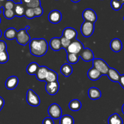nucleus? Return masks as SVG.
I'll return each instance as SVG.
<instances>
[{"label": "nucleus", "instance_id": "45", "mask_svg": "<svg viewBox=\"0 0 124 124\" xmlns=\"http://www.w3.org/2000/svg\"><path fill=\"white\" fill-rule=\"evenodd\" d=\"M120 1H121V3H122V4H124V0H120Z\"/></svg>", "mask_w": 124, "mask_h": 124}, {"label": "nucleus", "instance_id": "23", "mask_svg": "<svg viewBox=\"0 0 124 124\" xmlns=\"http://www.w3.org/2000/svg\"><path fill=\"white\" fill-rule=\"evenodd\" d=\"M18 31L14 27H10L6 30L4 32V37L7 40H12L16 39V35Z\"/></svg>", "mask_w": 124, "mask_h": 124}, {"label": "nucleus", "instance_id": "31", "mask_svg": "<svg viewBox=\"0 0 124 124\" xmlns=\"http://www.w3.org/2000/svg\"><path fill=\"white\" fill-rule=\"evenodd\" d=\"M9 55L8 51H5L0 52V63L4 64L9 61Z\"/></svg>", "mask_w": 124, "mask_h": 124}, {"label": "nucleus", "instance_id": "39", "mask_svg": "<svg viewBox=\"0 0 124 124\" xmlns=\"http://www.w3.org/2000/svg\"><path fill=\"white\" fill-rule=\"evenodd\" d=\"M119 83V84H120V85L122 86V88L123 89H124V74L120 75Z\"/></svg>", "mask_w": 124, "mask_h": 124}, {"label": "nucleus", "instance_id": "26", "mask_svg": "<svg viewBox=\"0 0 124 124\" xmlns=\"http://www.w3.org/2000/svg\"><path fill=\"white\" fill-rule=\"evenodd\" d=\"M69 108L72 111H78L82 108V103L78 99H73L69 103Z\"/></svg>", "mask_w": 124, "mask_h": 124}, {"label": "nucleus", "instance_id": "22", "mask_svg": "<svg viewBox=\"0 0 124 124\" xmlns=\"http://www.w3.org/2000/svg\"><path fill=\"white\" fill-rule=\"evenodd\" d=\"M40 66V65L36 62H32L27 66L26 68V72L29 75H35Z\"/></svg>", "mask_w": 124, "mask_h": 124}, {"label": "nucleus", "instance_id": "37", "mask_svg": "<svg viewBox=\"0 0 124 124\" xmlns=\"http://www.w3.org/2000/svg\"><path fill=\"white\" fill-rule=\"evenodd\" d=\"M7 51L6 43L3 40H0V52Z\"/></svg>", "mask_w": 124, "mask_h": 124}, {"label": "nucleus", "instance_id": "27", "mask_svg": "<svg viewBox=\"0 0 124 124\" xmlns=\"http://www.w3.org/2000/svg\"><path fill=\"white\" fill-rule=\"evenodd\" d=\"M67 54V61L70 64H76L78 62L80 59L79 54H76L73 53H66Z\"/></svg>", "mask_w": 124, "mask_h": 124}, {"label": "nucleus", "instance_id": "7", "mask_svg": "<svg viewBox=\"0 0 124 124\" xmlns=\"http://www.w3.org/2000/svg\"><path fill=\"white\" fill-rule=\"evenodd\" d=\"M47 112L49 115L50 116V117L52 119H60L62 116V109L59 105L57 103H54L51 104L49 107Z\"/></svg>", "mask_w": 124, "mask_h": 124}, {"label": "nucleus", "instance_id": "9", "mask_svg": "<svg viewBox=\"0 0 124 124\" xmlns=\"http://www.w3.org/2000/svg\"><path fill=\"white\" fill-rule=\"evenodd\" d=\"M60 88V85L58 81L52 82H46L45 89L47 94L51 96L56 94L58 92Z\"/></svg>", "mask_w": 124, "mask_h": 124}, {"label": "nucleus", "instance_id": "18", "mask_svg": "<svg viewBox=\"0 0 124 124\" xmlns=\"http://www.w3.org/2000/svg\"><path fill=\"white\" fill-rule=\"evenodd\" d=\"M88 77L91 80L93 81H96L97 80L99 79L101 77H102V74L98 71L96 70L95 68L93 67L89 69L88 71Z\"/></svg>", "mask_w": 124, "mask_h": 124}, {"label": "nucleus", "instance_id": "21", "mask_svg": "<svg viewBox=\"0 0 124 124\" xmlns=\"http://www.w3.org/2000/svg\"><path fill=\"white\" fill-rule=\"evenodd\" d=\"M14 10V12H15V16H18V17H21L23 16H24L26 9H25L23 5V3H16Z\"/></svg>", "mask_w": 124, "mask_h": 124}, {"label": "nucleus", "instance_id": "29", "mask_svg": "<svg viewBox=\"0 0 124 124\" xmlns=\"http://www.w3.org/2000/svg\"><path fill=\"white\" fill-rule=\"evenodd\" d=\"M110 4L112 9L113 10H116V11H118V10H120L123 5L120 0H111Z\"/></svg>", "mask_w": 124, "mask_h": 124}, {"label": "nucleus", "instance_id": "34", "mask_svg": "<svg viewBox=\"0 0 124 124\" xmlns=\"http://www.w3.org/2000/svg\"><path fill=\"white\" fill-rule=\"evenodd\" d=\"M15 3L12 0H7L6 3H4V5L3 6L4 9H8V10H14L15 8Z\"/></svg>", "mask_w": 124, "mask_h": 124}, {"label": "nucleus", "instance_id": "6", "mask_svg": "<svg viewBox=\"0 0 124 124\" xmlns=\"http://www.w3.org/2000/svg\"><path fill=\"white\" fill-rule=\"evenodd\" d=\"M83 43L78 40L75 39L71 41V44L66 49V53H73L76 54H80L82 50L84 49Z\"/></svg>", "mask_w": 124, "mask_h": 124}, {"label": "nucleus", "instance_id": "10", "mask_svg": "<svg viewBox=\"0 0 124 124\" xmlns=\"http://www.w3.org/2000/svg\"><path fill=\"white\" fill-rule=\"evenodd\" d=\"M80 58H82L85 62H91L94 59V55L93 51L90 49L84 48L79 54Z\"/></svg>", "mask_w": 124, "mask_h": 124}, {"label": "nucleus", "instance_id": "4", "mask_svg": "<svg viewBox=\"0 0 124 124\" xmlns=\"http://www.w3.org/2000/svg\"><path fill=\"white\" fill-rule=\"evenodd\" d=\"M93 67L98 70L102 75H107L109 66L107 62L101 58H95L93 60Z\"/></svg>", "mask_w": 124, "mask_h": 124}, {"label": "nucleus", "instance_id": "38", "mask_svg": "<svg viewBox=\"0 0 124 124\" xmlns=\"http://www.w3.org/2000/svg\"><path fill=\"white\" fill-rule=\"evenodd\" d=\"M42 124H54V122L51 117H46L43 120Z\"/></svg>", "mask_w": 124, "mask_h": 124}, {"label": "nucleus", "instance_id": "35", "mask_svg": "<svg viewBox=\"0 0 124 124\" xmlns=\"http://www.w3.org/2000/svg\"><path fill=\"white\" fill-rule=\"evenodd\" d=\"M24 16L27 19H33L35 17V14H34V9L32 8H27L25 11Z\"/></svg>", "mask_w": 124, "mask_h": 124}, {"label": "nucleus", "instance_id": "19", "mask_svg": "<svg viewBox=\"0 0 124 124\" xmlns=\"http://www.w3.org/2000/svg\"><path fill=\"white\" fill-rule=\"evenodd\" d=\"M49 46L54 51H58L62 49L60 39L58 37L52 38L49 41Z\"/></svg>", "mask_w": 124, "mask_h": 124}, {"label": "nucleus", "instance_id": "2", "mask_svg": "<svg viewBox=\"0 0 124 124\" xmlns=\"http://www.w3.org/2000/svg\"><path fill=\"white\" fill-rule=\"evenodd\" d=\"M31 28L29 26H26L24 29L19 30L16 35V41L18 44L22 46H26L31 40L29 34L27 33V30Z\"/></svg>", "mask_w": 124, "mask_h": 124}, {"label": "nucleus", "instance_id": "28", "mask_svg": "<svg viewBox=\"0 0 124 124\" xmlns=\"http://www.w3.org/2000/svg\"><path fill=\"white\" fill-rule=\"evenodd\" d=\"M60 124H74V120L71 116L66 114L60 117Z\"/></svg>", "mask_w": 124, "mask_h": 124}, {"label": "nucleus", "instance_id": "43", "mask_svg": "<svg viewBox=\"0 0 124 124\" xmlns=\"http://www.w3.org/2000/svg\"><path fill=\"white\" fill-rule=\"evenodd\" d=\"M122 111L123 114H124V103L123 104L122 107Z\"/></svg>", "mask_w": 124, "mask_h": 124}, {"label": "nucleus", "instance_id": "5", "mask_svg": "<svg viewBox=\"0 0 124 124\" xmlns=\"http://www.w3.org/2000/svg\"><path fill=\"white\" fill-rule=\"evenodd\" d=\"M94 31V23L89 21H84L80 27V32L83 37H89Z\"/></svg>", "mask_w": 124, "mask_h": 124}, {"label": "nucleus", "instance_id": "16", "mask_svg": "<svg viewBox=\"0 0 124 124\" xmlns=\"http://www.w3.org/2000/svg\"><path fill=\"white\" fill-rule=\"evenodd\" d=\"M49 69V68L46 67V66H40L37 72L35 74L37 79H38L40 81H45V80H46V76H47V73Z\"/></svg>", "mask_w": 124, "mask_h": 124}, {"label": "nucleus", "instance_id": "12", "mask_svg": "<svg viewBox=\"0 0 124 124\" xmlns=\"http://www.w3.org/2000/svg\"><path fill=\"white\" fill-rule=\"evenodd\" d=\"M77 35H78L77 31L75 29L70 27H66L63 31V34H62L63 36L67 38L68 39L71 41L76 39Z\"/></svg>", "mask_w": 124, "mask_h": 124}, {"label": "nucleus", "instance_id": "11", "mask_svg": "<svg viewBox=\"0 0 124 124\" xmlns=\"http://www.w3.org/2000/svg\"><path fill=\"white\" fill-rule=\"evenodd\" d=\"M62 14L58 10H53L49 14L48 20L52 24L59 23L62 20Z\"/></svg>", "mask_w": 124, "mask_h": 124}, {"label": "nucleus", "instance_id": "24", "mask_svg": "<svg viewBox=\"0 0 124 124\" xmlns=\"http://www.w3.org/2000/svg\"><path fill=\"white\" fill-rule=\"evenodd\" d=\"M108 124H123V120L117 113H114L109 117Z\"/></svg>", "mask_w": 124, "mask_h": 124}, {"label": "nucleus", "instance_id": "30", "mask_svg": "<svg viewBox=\"0 0 124 124\" xmlns=\"http://www.w3.org/2000/svg\"><path fill=\"white\" fill-rule=\"evenodd\" d=\"M60 39V41L61 44H62V48L64 49H65L66 51V49H68V46H70V45L71 44V40H69V39L63 36V35H62Z\"/></svg>", "mask_w": 124, "mask_h": 124}, {"label": "nucleus", "instance_id": "14", "mask_svg": "<svg viewBox=\"0 0 124 124\" xmlns=\"http://www.w3.org/2000/svg\"><path fill=\"white\" fill-rule=\"evenodd\" d=\"M89 99L93 101L99 99L102 97V93L99 89L96 87H91L88 91Z\"/></svg>", "mask_w": 124, "mask_h": 124}, {"label": "nucleus", "instance_id": "20", "mask_svg": "<svg viewBox=\"0 0 124 124\" xmlns=\"http://www.w3.org/2000/svg\"><path fill=\"white\" fill-rule=\"evenodd\" d=\"M73 72V69L70 64L65 63L62 65L60 68V72L65 77H68L72 74Z\"/></svg>", "mask_w": 124, "mask_h": 124}, {"label": "nucleus", "instance_id": "13", "mask_svg": "<svg viewBox=\"0 0 124 124\" xmlns=\"http://www.w3.org/2000/svg\"><path fill=\"white\" fill-rule=\"evenodd\" d=\"M19 83V80L17 77L12 76L7 78L5 83V86L6 88L9 90H12L16 88Z\"/></svg>", "mask_w": 124, "mask_h": 124}, {"label": "nucleus", "instance_id": "44", "mask_svg": "<svg viewBox=\"0 0 124 124\" xmlns=\"http://www.w3.org/2000/svg\"><path fill=\"white\" fill-rule=\"evenodd\" d=\"M2 37V31H1V30L0 29V38L1 37Z\"/></svg>", "mask_w": 124, "mask_h": 124}, {"label": "nucleus", "instance_id": "1", "mask_svg": "<svg viewBox=\"0 0 124 124\" xmlns=\"http://www.w3.org/2000/svg\"><path fill=\"white\" fill-rule=\"evenodd\" d=\"M29 49L31 54L35 57L45 55L48 50V44L45 39H34L30 41Z\"/></svg>", "mask_w": 124, "mask_h": 124}, {"label": "nucleus", "instance_id": "32", "mask_svg": "<svg viewBox=\"0 0 124 124\" xmlns=\"http://www.w3.org/2000/svg\"><path fill=\"white\" fill-rule=\"evenodd\" d=\"M3 15L4 17L8 20H12L15 16V12L14 10H8V9H4L3 10Z\"/></svg>", "mask_w": 124, "mask_h": 124}, {"label": "nucleus", "instance_id": "40", "mask_svg": "<svg viewBox=\"0 0 124 124\" xmlns=\"http://www.w3.org/2000/svg\"><path fill=\"white\" fill-rule=\"evenodd\" d=\"M4 105V100L0 96V111H1L2 108Z\"/></svg>", "mask_w": 124, "mask_h": 124}, {"label": "nucleus", "instance_id": "15", "mask_svg": "<svg viewBox=\"0 0 124 124\" xmlns=\"http://www.w3.org/2000/svg\"><path fill=\"white\" fill-rule=\"evenodd\" d=\"M107 76H108V78L111 81H112L113 82H116H116L119 83L120 74L116 69L113 68H109Z\"/></svg>", "mask_w": 124, "mask_h": 124}, {"label": "nucleus", "instance_id": "17", "mask_svg": "<svg viewBox=\"0 0 124 124\" xmlns=\"http://www.w3.org/2000/svg\"><path fill=\"white\" fill-rule=\"evenodd\" d=\"M109 46H110L111 49L113 52H119L122 49V43L120 39H114L111 41Z\"/></svg>", "mask_w": 124, "mask_h": 124}, {"label": "nucleus", "instance_id": "36", "mask_svg": "<svg viewBox=\"0 0 124 124\" xmlns=\"http://www.w3.org/2000/svg\"><path fill=\"white\" fill-rule=\"evenodd\" d=\"M34 14H35V17H39V16H41L43 14V8H41V6L37 7V8H34Z\"/></svg>", "mask_w": 124, "mask_h": 124}, {"label": "nucleus", "instance_id": "3", "mask_svg": "<svg viewBox=\"0 0 124 124\" xmlns=\"http://www.w3.org/2000/svg\"><path fill=\"white\" fill-rule=\"evenodd\" d=\"M26 102L29 105L36 107L40 105V99L33 89H29L26 93Z\"/></svg>", "mask_w": 124, "mask_h": 124}, {"label": "nucleus", "instance_id": "25", "mask_svg": "<svg viewBox=\"0 0 124 124\" xmlns=\"http://www.w3.org/2000/svg\"><path fill=\"white\" fill-rule=\"evenodd\" d=\"M58 74L55 71L51 70V69H49L45 82L46 83V82H55V81H58Z\"/></svg>", "mask_w": 124, "mask_h": 124}, {"label": "nucleus", "instance_id": "41", "mask_svg": "<svg viewBox=\"0 0 124 124\" xmlns=\"http://www.w3.org/2000/svg\"><path fill=\"white\" fill-rule=\"evenodd\" d=\"M31 0H21V3H23V4H27V3H30L31 2Z\"/></svg>", "mask_w": 124, "mask_h": 124}, {"label": "nucleus", "instance_id": "47", "mask_svg": "<svg viewBox=\"0 0 124 124\" xmlns=\"http://www.w3.org/2000/svg\"></svg>", "mask_w": 124, "mask_h": 124}, {"label": "nucleus", "instance_id": "42", "mask_svg": "<svg viewBox=\"0 0 124 124\" xmlns=\"http://www.w3.org/2000/svg\"><path fill=\"white\" fill-rule=\"evenodd\" d=\"M71 1L73 3H78V2L80 1V0H71Z\"/></svg>", "mask_w": 124, "mask_h": 124}, {"label": "nucleus", "instance_id": "46", "mask_svg": "<svg viewBox=\"0 0 124 124\" xmlns=\"http://www.w3.org/2000/svg\"><path fill=\"white\" fill-rule=\"evenodd\" d=\"M1 18H0V24H1Z\"/></svg>", "mask_w": 124, "mask_h": 124}, {"label": "nucleus", "instance_id": "8", "mask_svg": "<svg viewBox=\"0 0 124 124\" xmlns=\"http://www.w3.org/2000/svg\"><path fill=\"white\" fill-rule=\"evenodd\" d=\"M82 17L85 21H89L94 23L97 20V16L96 12L91 9H86L84 10L82 14Z\"/></svg>", "mask_w": 124, "mask_h": 124}, {"label": "nucleus", "instance_id": "33", "mask_svg": "<svg viewBox=\"0 0 124 124\" xmlns=\"http://www.w3.org/2000/svg\"><path fill=\"white\" fill-rule=\"evenodd\" d=\"M40 6H41L40 0H31L30 3L26 4V6L27 8H32V9H34Z\"/></svg>", "mask_w": 124, "mask_h": 124}]
</instances>
